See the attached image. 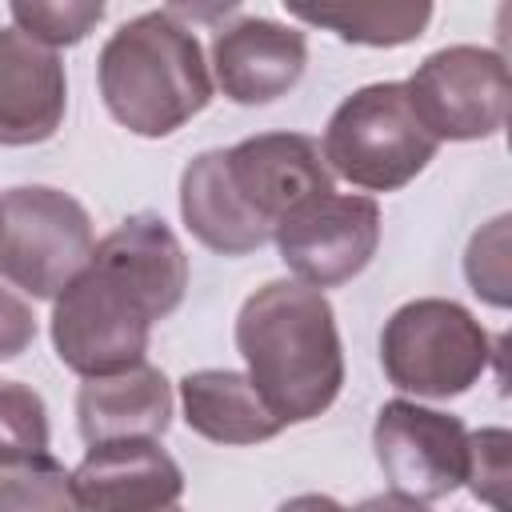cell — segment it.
<instances>
[{"instance_id":"d4e9b609","label":"cell","mask_w":512,"mask_h":512,"mask_svg":"<svg viewBox=\"0 0 512 512\" xmlns=\"http://www.w3.org/2000/svg\"><path fill=\"white\" fill-rule=\"evenodd\" d=\"M276 512H348V508H340L332 496H320V492H304V496H292V500H284Z\"/></svg>"},{"instance_id":"2e32d148","label":"cell","mask_w":512,"mask_h":512,"mask_svg":"<svg viewBox=\"0 0 512 512\" xmlns=\"http://www.w3.org/2000/svg\"><path fill=\"white\" fill-rule=\"evenodd\" d=\"M180 404L188 428L212 444H260L284 428L260 400L252 380L232 368L188 372L180 380Z\"/></svg>"},{"instance_id":"4fadbf2b","label":"cell","mask_w":512,"mask_h":512,"mask_svg":"<svg viewBox=\"0 0 512 512\" xmlns=\"http://www.w3.org/2000/svg\"><path fill=\"white\" fill-rule=\"evenodd\" d=\"M68 108V76L52 48L0 28V144L24 148L56 136Z\"/></svg>"},{"instance_id":"52a82bcc","label":"cell","mask_w":512,"mask_h":512,"mask_svg":"<svg viewBox=\"0 0 512 512\" xmlns=\"http://www.w3.org/2000/svg\"><path fill=\"white\" fill-rule=\"evenodd\" d=\"M404 88L436 140H484L508 120V64L492 48H440L412 72V80H404Z\"/></svg>"},{"instance_id":"8fae6325","label":"cell","mask_w":512,"mask_h":512,"mask_svg":"<svg viewBox=\"0 0 512 512\" xmlns=\"http://www.w3.org/2000/svg\"><path fill=\"white\" fill-rule=\"evenodd\" d=\"M304 64V32L268 16H240L212 40V72L232 104H272L300 84Z\"/></svg>"},{"instance_id":"ac0fdd59","label":"cell","mask_w":512,"mask_h":512,"mask_svg":"<svg viewBox=\"0 0 512 512\" xmlns=\"http://www.w3.org/2000/svg\"><path fill=\"white\" fill-rule=\"evenodd\" d=\"M0 512H84L72 488V472L48 456H16L0 464Z\"/></svg>"},{"instance_id":"7a4b0ae2","label":"cell","mask_w":512,"mask_h":512,"mask_svg":"<svg viewBox=\"0 0 512 512\" xmlns=\"http://www.w3.org/2000/svg\"><path fill=\"white\" fill-rule=\"evenodd\" d=\"M236 348L248 380L280 424H304L332 408L344 388L336 312L320 288L268 280L236 316Z\"/></svg>"},{"instance_id":"e0dca14e","label":"cell","mask_w":512,"mask_h":512,"mask_svg":"<svg viewBox=\"0 0 512 512\" xmlns=\"http://www.w3.org/2000/svg\"><path fill=\"white\" fill-rule=\"evenodd\" d=\"M288 16L336 32L344 44H368V48H396L416 40L428 20L432 4L424 0H352V4H284Z\"/></svg>"},{"instance_id":"6da1fadb","label":"cell","mask_w":512,"mask_h":512,"mask_svg":"<svg viewBox=\"0 0 512 512\" xmlns=\"http://www.w3.org/2000/svg\"><path fill=\"white\" fill-rule=\"evenodd\" d=\"M188 256L176 232L136 212L96 240L84 272L52 300V348L76 376H112L144 360L152 324L180 308Z\"/></svg>"},{"instance_id":"d6986e66","label":"cell","mask_w":512,"mask_h":512,"mask_svg":"<svg viewBox=\"0 0 512 512\" xmlns=\"http://www.w3.org/2000/svg\"><path fill=\"white\" fill-rule=\"evenodd\" d=\"M104 20V4L100 0H16L12 4V28H20L24 36L40 40L44 48H64V44H80L96 24Z\"/></svg>"},{"instance_id":"7402d4cb","label":"cell","mask_w":512,"mask_h":512,"mask_svg":"<svg viewBox=\"0 0 512 512\" xmlns=\"http://www.w3.org/2000/svg\"><path fill=\"white\" fill-rule=\"evenodd\" d=\"M464 272L476 296H484L496 308H508V216L492 220L484 232L472 236L468 256H464Z\"/></svg>"},{"instance_id":"44dd1931","label":"cell","mask_w":512,"mask_h":512,"mask_svg":"<svg viewBox=\"0 0 512 512\" xmlns=\"http://www.w3.org/2000/svg\"><path fill=\"white\" fill-rule=\"evenodd\" d=\"M468 488L492 512H512L508 484H512V436L504 428L468 432Z\"/></svg>"},{"instance_id":"3957f363","label":"cell","mask_w":512,"mask_h":512,"mask_svg":"<svg viewBox=\"0 0 512 512\" xmlns=\"http://www.w3.org/2000/svg\"><path fill=\"white\" fill-rule=\"evenodd\" d=\"M96 84L116 124L136 136H172L212 100L204 48L172 8L124 20L100 48Z\"/></svg>"},{"instance_id":"9c48e42d","label":"cell","mask_w":512,"mask_h":512,"mask_svg":"<svg viewBox=\"0 0 512 512\" xmlns=\"http://www.w3.org/2000/svg\"><path fill=\"white\" fill-rule=\"evenodd\" d=\"M372 448L392 492L424 504L456 492L468 476L464 420L416 400H388L376 412Z\"/></svg>"},{"instance_id":"9a60e30c","label":"cell","mask_w":512,"mask_h":512,"mask_svg":"<svg viewBox=\"0 0 512 512\" xmlns=\"http://www.w3.org/2000/svg\"><path fill=\"white\" fill-rule=\"evenodd\" d=\"M180 216H184L188 232L220 256H248L260 244L272 240V232L236 196V188L228 180V168H224V148L200 152L184 168V176H180Z\"/></svg>"},{"instance_id":"30bf717a","label":"cell","mask_w":512,"mask_h":512,"mask_svg":"<svg viewBox=\"0 0 512 512\" xmlns=\"http://www.w3.org/2000/svg\"><path fill=\"white\" fill-rule=\"evenodd\" d=\"M224 168L244 208L276 232L280 220L332 192L324 152L304 132H260L224 148Z\"/></svg>"},{"instance_id":"ba28073f","label":"cell","mask_w":512,"mask_h":512,"mask_svg":"<svg viewBox=\"0 0 512 512\" xmlns=\"http://www.w3.org/2000/svg\"><path fill=\"white\" fill-rule=\"evenodd\" d=\"M280 260L308 288L348 284L368 268L380 244V204L356 192H328L272 232Z\"/></svg>"},{"instance_id":"603a6c76","label":"cell","mask_w":512,"mask_h":512,"mask_svg":"<svg viewBox=\"0 0 512 512\" xmlns=\"http://www.w3.org/2000/svg\"><path fill=\"white\" fill-rule=\"evenodd\" d=\"M36 340V316L32 308L0 284V360H16Z\"/></svg>"},{"instance_id":"484cf974","label":"cell","mask_w":512,"mask_h":512,"mask_svg":"<svg viewBox=\"0 0 512 512\" xmlns=\"http://www.w3.org/2000/svg\"><path fill=\"white\" fill-rule=\"evenodd\" d=\"M160 512H184V508H180V504H168V508H160Z\"/></svg>"},{"instance_id":"7c38bea8","label":"cell","mask_w":512,"mask_h":512,"mask_svg":"<svg viewBox=\"0 0 512 512\" xmlns=\"http://www.w3.org/2000/svg\"><path fill=\"white\" fill-rule=\"evenodd\" d=\"M84 512H160L180 500L184 472L156 440L88 444L72 472Z\"/></svg>"},{"instance_id":"5bb4252c","label":"cell","mask_w":512,"mask_h":512,"mask_svg":"<svg viewBox=\"0 0 512 512\" xmlns=\"http://www.w3.org/2000/svg\"><path fill=\"white\" fill-rule=\"evenodd\" d=\"M172 424V384L148 360L92 376L76 392V428L88 444L104 440H156Z\"/></svg>"},{"instance_id":"5b68a950","label":"cell","mask_w":512,"mask_h":512,"mask_svg":"<svg viewBox=\"0 0 512 512\" xmlns=\"http://www.w3.org/2000/svg\"><path fill=\"white\" fill-rule=\"evenodd\" d=\"M492 360V340L484 324L456 300L424 296L408 300L384 320L380 332V364L392 388L452 400L464 396Z\"/></svg>"},{"instance_id":"cb8c5ba5","label":"cell","mask_w":512,"mask_h":512,"mask_svg":"<svg viewBox=\"0 0 512 512\" xmlns=\"http://www.w3.org/2000/svg\"><path fill=\"white\" fill-rule=\"evenodd\" d=\"M352 512H428V504L424 500H412V496H400V492H384V496L364 500Z\"/></svg>"},{"instance_id":"8992f818","label":"cell","mask_w":512,"mask_h":512,"mask_svg":"<svg viewBox=\"0 0 512 512\" xmlns=\"http://www.w3.org/2000/svg\"><path fill=\"white\" fill-rule=\"evenodd\" d=\"M96 248L80 200L48 184H20L0 196V276L36 300H56Z\"/></svg>"},{"instance_id":"277c9868","label":"cell","mask_w":512,"mask_h":512,"mask_svg":"<svg viewBox=\"0 0 512 512\" xmlns=\"http://www.w3.org/2000/svg\"><path fill=\"white\" fill-rule=\"evenodd\" d=\"M440 140L416 116L404 80L364 84L336 104L324 128V164L364 192H396L416 180Z\"/></svg>"},{"instance_id":"ffe728a7","label":"cell","mask_w":512,"mask_h":512,"mask_svg":"<svg viewBox=\"0 0 512 512\" xmlns=\"http://www.w3.org/2000/svg\"><path fill=\"white\" fill-rule=\"evenodd\" d=\"M32 452H48V408L32 388L0 380V464Z\"/></svg>"}]
</instances>
